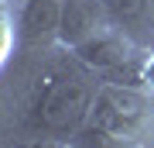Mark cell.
I'll return each instance as SVG.
<instances>
[{"mask_svg":"<svg viewBox=\"0 0 154 148\" xmlns=\"http://www.w3.org/2000/svg\"><path fill=\"white\" fill-rule=\"evenodd\" d=\"M86 69H93L99 79L106 83H130V86H144V62H147V48L130 41L120 28H103L79 48H72Z\"/></svg>","mask_w":154,"mask_h":148,"instance_id":"obj_3","label":"cell"},{"mask_svg":"<svg viewBox=\"0 0 154 148\" xmlns=\"http://www.w3.org/2000/svg\"><path fill=\"white\" fill-rule=\"evenodd\" d=\"M103 28H110L106 0H62V24H58V48H79Z\"/></svg>","mask_w":154,"mask_h":148,"instance_id":"obj_5","label":"cell"},{"mask_svg":"<svg viewBox=\"0 0 154 148\" xmlns=\"http://www.w3.org/2000/svg\"><path fill=\"white\" fill-rule=\"evenodd\" d=\"M110 24L140 48H154V0H106Z\"/></svg>","mask_w":154,"mask_h":148,"instance_id":"obj_6","label":"cell"},{"mask_svg":"<svg viewBox=\"0 0 154 148\" xmlns=\"http://www.w3.org/2000/svg\"><path fill=\"white\" fill-rule=\"evenodd\" d=\"M69 141H62V138H55V134H48V131H31L28 134H21L17 138V145L14 148H65Z\"/></svg>","mask_w":154,"mask_h":148,"instance_id":"obj_9","label":"cell"},{"mask_svg":"<svg viewBox=\"0 0 154 148\" xmlns=\"http://www.w3.org/2000/svg\"><path fill=\"white\" fill-rule=\"evenodd\" d=\"M99 79L93 69H86L69 48H62L58 59L45 62V69L38 72L28 97V127L34 131H48L69 141L89 121Z\"/></svg>","mask_w":154,"mask_h":148,"instance_id":"obj_1","label":"cell"},{"mask_svg":"<svg viewBox=\"0 0 154 148\" xmlns=\"http://www.w3.org/2000/svg\"><path fill=\"white\" fill-rule=\"evenodd\" d=\"M89 121L106 127L110 134L137 145L154 138V93L147 86H130V83H99Z\"/></svg>","mask_w":154,"mask_h":148,"instance_id":"obj_2","label":"cell"},{"mask_svg":"<svg viewBox=\"0 0 154 148\" xmlns=\"http://www.w3.org/2000/svg\"><path fill=\"white\" fill-rule=\"evenodd\" d=\"M14 4H17V0H14Z\"/></svg>","mask_w":154,"mask_h":148,"instance_id":"obj_11","label":"cell"},{"mask_svg":"<svg viewBox=\"0 0 154 148\" xmlns=\"http://www.w3.org/2000/svg\"><path fill=\"white\" fill-rule=\"evenodd\" d=\"M17 52V31H14V4L0 7V72Z\"/></svg>","mask_w":154,"mask_h":148,"instance_id":"obj_8","label":"cell"},{"mask_svg":"<svg viewBox=\"0 0 154 148\" xmlns=\"http://www.w3.org/2000/svg\"><path fill=\"white\" fill-rule=\"evenodd\" d=\"M134 148H154V138H147V141H137Z\"/></svg>","mask_w":154,"mask_h":148,"instance_id":"obj_10","label":"cell"},{"mask_svg":"<svg viewBox=\"0 0 154 148\" xmlns=\"http://www.w3.org/2000/svg\"><path fill=\"white\" fill-rule=\"evenodd\" d=\"M58 24H62V0H17L14 4L17 52L58 48Z\"/></svg>","mask_w":154,"mask_h":148,"instance_id":"obj_4","label":"cell"},{"mask_svg":"<svg viewBox=\"0 0 154 148\" xmlns=\"http://www.w3.org/2000/svg\"><path fill=\"white\" fill-rule=\"evenodd\" d=\"M65 148H69V145H65Z\"/></svg>","mask_w":154,"mask_h":148,"instance_id":"obj_12","label":"cell"},{"mask_svg":"<svg viewBox=\"0 0 154 148\" xmlns=\"http://www.w3.org/2000/svg\"><path fill=\"white\" fill-rule=\"evenodd\" d=\"M69 148H134V145L123 141V138H116V134H110L106 127L86 121L75 134L69 138Z\"/></svg>","mask_w":154,"mask_h":148,"instance_id":"obj_7","label":"cell"}]
</instances>
